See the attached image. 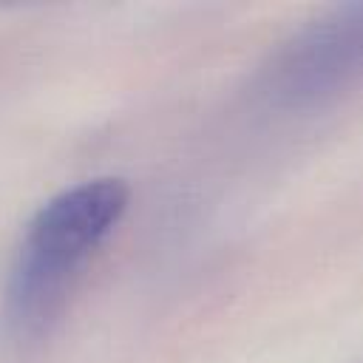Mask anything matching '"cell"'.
I'll return each instance as SVG.
<instances>
[{
    "label": "cell",
    "instance_id": "6da1fadb",
    "mask_svg": "<svg viewBox=\"0 0 363 363\" xmlns=\"http://www.w3.org/2000/svg\"><path fill=\"white\" fill-rule=\"evenodd\" d=\"M130 187L119 176H96L62 187L26 221L11 252L0 326L17 354L37 352L60 326L91 258L119 227Z\"/></svg>",
    "mask_w": 363,
    "mask_h": 363
},
{
    "label": "cell",
    "instance_id": "7a4b0ae2",
    "mask_svg": "<svg viewBox=\"0 0 363 363\" xmlns=\"http://www.w3.org/2000/svg\"><path fill=\"white\" fill-rule=\"evenodd\" d=\"M363 77V3H343L292 31L258 74L269 108L301 111Z\"/></svg>",
    "mask_w": 363,
    "mask_h": 363
}]
</instances>
